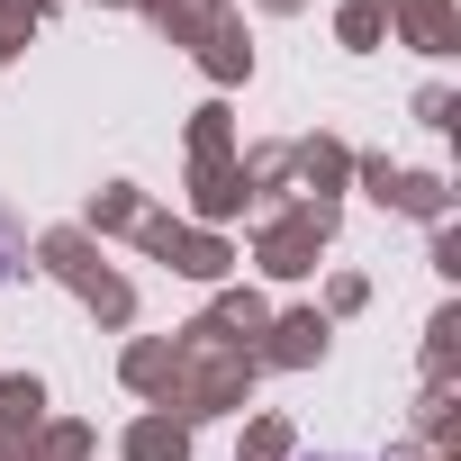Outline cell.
Instances as JSON below:
<instances>
[{"mask_svg": "<svg viewBox=\"0 0 461 461\" xmlns=\"http://www.w3.org/2000/svg\"><path fill=\"white\" fill-rule=\"evenodd\" d=\"M10 263H19V217L0 208V281H10Z\"/></svg>", "mask_w": 461, "mask_h": 461, "instance_id": "obj_1", "label": "cell"}]
</instances>
